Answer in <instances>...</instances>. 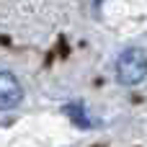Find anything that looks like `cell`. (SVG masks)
I'll list each match as a JSON object with an SVG mask.
<instances>
[{
    "instance_id": "2",
    "label": "cell",
    "mask_w": 147,
    "mask_h": 147,
    "mask_svg": "<svg viewBox=\"0 0 147 147\" xmlns=\"http://www.w3.org/2000/svg\"><path fill=\"white\" fill-rule=\"evenodd\" d=\"M21 98H23V88H21L18 78L8 70H0V111L18 106Z\"/></svg>"
},
{
    "instance_id": "3",
    "label": "cell",
    "mask_w": 147,
    "mask_h": 147,
    "mask_svg": "<svg viewBox=\"0 0 147 147\" xmlns=\"http://www.w3.org/2000/svg\"><path fill=\"white\" fill-rule=\"evenodd\" d=\"M70 116H72V119H75L80 127H88V124H90V121L85 119V111H83L80 106H70Z\"/></svg>"
},
{
    "instance_id": "1",
    "label": "cell",
    "mask_w": 147,
    "mask_h": 147,
    "mask_svg": "<svg viewBox=\"0 0 147 147\" xmlns=\"http://www.w3.org/2000/svg\"><path fill=\"white\" fill-rule=\"evenodd\" d=\"M147 78V54L142 49H127L116 59V80L121 85H137Z\"/></svg>"
}]
</instances>
